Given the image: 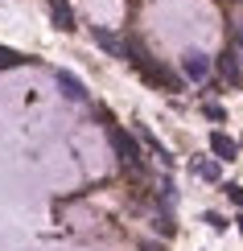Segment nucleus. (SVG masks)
<instances>
[{
  "label": "nucleus",
  "instance_id": "nucleus-6",
  "mask_svg": "<svg viewBox=\"0 0 243 251\" xmlns=\"http://www.w3.org/2000/svg\"><path fill=\"white\" fill-rule=\"evenodd\" d=\"M210 152H215L218 161H235V152H239V144L231 140L227 132H210Z\"/></svg>",
  "mask_w": 243,
  "mask_h": 251
},
{
  "label": "nucleus",
  "instance_id": "nucleus-10",
  "mask_svg": "<svg viewBox=\"0 0 243 251\" xmlns=\"http://www.w3.org/2000/svg\"><path fill=\"white\" fill-rule=\"evenodd\" d=\"M33 58H25V54H17V50H8V46H0V70H13V66H29Z\"/></svg>",
  "mask_w": 243,
  "mask_h": 251
},
{
  "label": "nucleus",
  "instance_id": "nucleus-1",
  "mask_svg": "<svg viewBox=\"0 0 243 251\" xmlns=\"http://www.w3.org/2000/svg\"><path fill=\"white\" fill-rule=\"evenodd\" d=\"M108 140H111L115 156L124 161V169H132V173L140 169V144H136V140H132V136L124 132V128H115V124H111V128H108Z\"/></svg>",
  "mask_w": 243,
  "mask_h": 251
},
{
  "label": "nucleus",
  "instance_id": "nucleus-13",
  "mask_svg": "<svg viewBox=\"0 0 243 251\" xmlns=\"http://www.w3.org/2000/svg\"><path fill=\"white\" fill-rule=\"evenodd\" d=\"M206 223L215 226V231H223V226H227V218H223V214H206Z\"/></svg>",
  "mask_w": 243,
  "mask_h": 251
},
{
  "label": "nucleus",
  "instance_id": "nucleus-7",
  "mask_svg": "<svg viewBox=\"0 0 243 251\" xmlns=\"http://www.w3.org/2000/svg\"><path fill=\"white\" fill-rule=\"evenodd\" d=\"M91 37H95V46H99V50H108L111 58H124V41L115 37V33H108V29H99V25H95V29H91Z\"/></svg>",
  "mask_w": 243,
  "mask_h": 251
},
{
  "label": "nucleus",
  "instance_id": "nucleus-3",
  "mask_svg": "<svg viewBox=\"0 0 243 251\" xmlns=\"http://www.w3.org/2000/svg\"><path fill=\"white\" fill-rule=\"evenodd\" d=\"M136 70H140L144 82H153V87H161V91H177V87H182V78H177L173 70H165L161 62H153V58H144Z\"/></svg>",
  "mask_w": 243,
  "mask_h": 251
},
{
  "label": "nucleus",
  "instance_id": "nucleus-12",
  "mask_svg": "<svg viewBox=\"0 0 243 251\" xmlns=\"http://www.w3.org/2000/svg\"><path fill=\"white\" fill-rule=\"evenodd\" d=\"M227 194H231V202L243 206V185H227Z\"/></svg>",
  "mask_w": 243,
  "mask_h": 251
},
{
  "label": "nucleus",
  "instance_id": "nucleus-2",
  "mask_svg": "<svg viewBox=\"0 0 243 251\" xmlns=\"http://www.w3.org/2000/svg\"><path fill=\"white\" fill-rule=\"evenodd\" d=\"M218 75H223V82H231V87L243 82V41H235V46L223 50V58H218Z\"/></svg>",
  "mask_w": 243,
  "mask_h": 251
},
{
  "label": "nucleus",
  "instance_id": "nucleus-8",
  "mask_svg": "<svg viewBox=\"0 0 243 251\" xmlns=\"http://www.w3.org/2000/svg\"><path fill=\"white\" fill-rule=\"evenodd\" d=\"M50 17H54V25L62 29V33H70V29H75V13H70L66 0H50Z\"/></svg>",
  "mask_w": 243,
  "mask_h": 251
},
{
  "label": "nucleus",
  "instance_id": "nucleus-4",
  "mask_svg": "<svg viewBox=\"0 0 243 251\" xmlns=\"http://www.w3.org/2000/svg\"><path fill=\"white\" fill-rule=\"evenodd\" d=\"M182 70H186V78H194V82H202L210 75V58L202 54V50H189V54L182 58Z\"/></svg>",
  "mask_w": 243,
  "mask_h": 251
},
{
  "label": "nucleus",
  "instance_id": "nucleus-14",
  "mask_svg": "<svg viewBox=\"0 0 243 251\" xmlns=\"http://www.w3.org/2000/svg\"><path fill=\"white\" fill-rule=\"evenodd\" d=\"M235 37H239V41H243V21H239V25H235Z\"/></svg>",
  "mask_w": 243,
  "mask_h": 251
},
{
  "label": "nucleus",
  "instance_id": "nucleus-11",
  "mask_svg": "<svg viewBox=\"0 0 243 251\" xmlns=\"http://www.w3.org/2000/svg\"><path fill=\"white\" fill-rule=\"evenodd\" d=\"M206 116H210V120H227V111L218 107V103H206Z\"/></svg>",
  "mask_w": 243,
  "mask_h": 251
},
{
  "label": "nucleus",
  "instance_id": "nucleus-9",
  "mask_svg": "<svg viewBox=\"0 0 243 251\" xmlns=\"http://www.w3.org/2000/svg\"><path fill=\"white\" fill-rule=\"evenodd\" d=\"M189 169L202 177V181H218V177H223V165H218V156H215V161H194Z\"/></svg>",
  "mask_w": 243,
  "mask_h": 251
},
{
  "label": "nucleus",
  "instance_id": "nucleus-15",
  "mask_svg": "<svg viewBox=\"0 0 243 251\" xmlns=\"http://www.w3.org/2000/svg\"><path fill=\"white\" fill-rule=\"evenodd\" d=\"M239 231H243V218H239Z\"/></svg>",
  "mask_w": 243,
  "mask_h": 251
},
{
  "label": "nucleus",
  "instance_id": "nucleus-5",
  "mask_svg": "<svg viewBox=\"0 0 243 251\" xmlns=\"http://www.w3.org/2000/svg\"><path fill=\"white\" fill-rule=\"evenodd\" d=\"M58 87H62V95H66L70 103H87V87H82L70 70H58Z\"/></svg>",
  "mask_w": 243,
  "mask_h": 251
}]
</instances>
